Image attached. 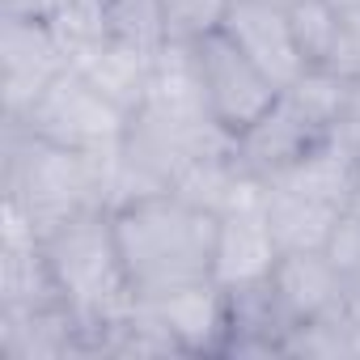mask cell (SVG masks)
Masks as SVG:
<instances>
[{
  "mask_svg": "<svg viewBox=\"0 0 360 360\" xmlns=\"http://www.w3.org/2000/svg\"><path fill=\"white\" fill-rule=\"evenodd\" d=\"M259 5H276V9H292L297 0H259Z\"/></svg>",
  "mask_w": 360,
  "mask_h": 360,
  "instance_id": "18",
  "label": "cell"
},
{
  "mask_svg": "<svg viewBox=\"0 0 360 360\" xmlns=\"http://www.w3.org/2000/svg\"><path fill=\"white\" fill-rule=\"evenodd\" d=\"M106 39L157 60L169 43L161 0H106Z\"/></svg>",
  "mask_w": 360,
  "mask_h": 360,
  "instance_id": "14",
  "label": "cell"
},
{
  "mask_svg": "<svg viewBox=\"0 0 360 360\" xmlns=\"http://www.w3.org/2000/svg\"><path fill=\"white\" fill-rule=\"evenodd\" d=\"M68 68V56L51 39L47 26L5 22V106L9 119H22L30 102L51 85L56 72Z\"/></svg>",
  "mask_w": 360,
  "mask_h": 360,
  "instance_id": "9",
  "label": "cell"
},
{
  "mask_svg": "<svg viewBox=\"0 0 360 360\" xmlns=\"http://www.w3.org/2000/svg\"><path fill=\"white\" fill-rule=\"evenodd\" d=\"M47 30H51V39L60 43V51L72 64L77 56H85L98 43H106V0H68L64 13Z\"/></svg>",
  "mask_w": 360,
  "mask_h": 360,
  "instance_id": "15",
  "label": "cell"
},
{
  "mask_svg": "<svg viewBox=\"0 0 360 360\" xmlns=\"http://www.w3.org/2000/svg\"><path fill=\"white\" fill-rule=\"evenodd\" d=\"M191 56H195V77L204 89L208 119L217 127H225L229 136H242L250 123H259L284 94L225 30L195 39Z\"/></svg>",
  "mask_w": 360,
  "mask_h": 360,
  "instance_id": "4",
  "label": "cell"
},
{
  "mask_svg": "<svg viewBox=\"0 0 360 360\" xmlns=\"http://www.w3.org/2000/svg\"><path fill=\"white\" fill-rule=\"evenodd\" d=\"M68 0H0V18L5 22H34V26H51L64 13Z\"/></svg>",
  "mask_w": 360,
  "mask_h": 360,
  "instance_id": "17",
  "label": "cell"
},
{
  "mask_svg": "<svg viewBox=\"0 0 360 360\" xmlns=\"http://www.w3.org/2000/svg\"><path fill=\"white\" fill-rule=\"evenodd\" d=\"M335 131L322 127L314 115H305L288 94L276 98V106L250 123L242 136H238V157L250 174H259L263 183H271V178H280L284 169H292L297 161H305L322 140H330Z\"/></svg>",
  "mask_w": 360,
  "mask_h": 360,
  "instance_id": "5",
  "label": "cell"
},
{
  "mask_svg": "<svg viewBox=\"0 0 360 360\" xmlns=\"http://www.w3.org/2000/svg\"><path fill=\"white\" fill-rule=\"evenodd\" d=\"M297 47L309 68H335L343 51V18L335 9V0H297L288 9Z\"/></svg>",
  "mask_w": 360,
  "mask_h": 360,
  "instance_id": "13",
  "label": "cell"
},
{
  "mask_svg": "<svg viewBox=\"0 0 360 360\" xmlns=\"http://www.w3.org/2000/svg\"><path fill=\"white\" fill-rule=\"evenodd\" d=\"M267 288L280 305L284 326L297 330L305 322H318V318L343 309L347 276L330 259V250H288V255H280Z\"/></svg>",
  "mask_w": 360,
  "mask_h": 360,
  "instance_id": "6",
  "label": "cell"
},
{
  "mask_svg": "<svg viewBox=\"0 0 360 360\" xmlns=\"http://www.w3.org/2000/svg\"><path fill=\"white\" fill-rule=\"evenodd\" d=\"M106 191H115V153H72L18 127V144L9 153V204L39 238L85 208L110 204Z\"/></svg>",
  "mask_w": 360,
  "mask_h": 360,
  "instance_id": "2",
  "label": "cell"
},
{
  "mask_svg": "<svg viewBox=\"0 0 360 360\" xmlns=\"http://www.w3.org/2000/svg\"><path fill=\"white\" fill-rule=\"evenodd\" d=\"M280 89L297 85L305 77V56L297 47V34H292V22H288V9H276V5H259V0H233V9L221 26Z\"/></svg>",
  "mask_w": 360,
  "mask_h": 360,
  "instance_id": "8",
  "label": "cell"
},
{
  "mask_svg": "<svg viewBox=\"0 0 360 360\" xmlns=\"http://www.w3.org/2000/svg\"><path fill=\"white\" fill-rule=\"evenodd\" d=\"M263 212H267V225L280 242V250H326L339 221L347 217L343 208L335 204H322V200H309V195H297L288 187H276L267 183V195H263Z\"/></svg>",
  "mask_w": 360,
  "mask_h": 360,
  "instance_id": "11",
  "label": "cell"
},
{
  "mask_svg": "<svg viewBox=\"0 0 360 360\" xmlns=\"http://www.w3.org/2000/svg\"><path fill=\"white\" fill-rule=\"evenodd\" d=\"M115 246L136 301L212 284L221 217L178 191H140L110 204Z\"/></svg>",
  "mask_w": 360,
  "mask_h": 360,
  "instance_id": "1",
  "label": "cell"
},
{
  "mask_svg": "<svg viewBox=\"0 0 360 360\" xmlns=\"http://www.w3.org/2000/svg\"><path fill=\"white\" fill-rule=\"evenodd\" d=\"M127 123H131V115L119 110L110 98H102L72 64L51 77V85L30 102V110L22 119H13V127L39 136L47 144L89 153V157L119 153Z\"/></svg>",
  "mask_w": 360,
  "mask_h": 360,
  "instance_id": "3",
  "label": "cell"
},
{
  "mask_svg": "<svg viewBox=\"0 0 360 360\" xmlns=\"http://www.w3.org/2000/svg\"><path fill=\"white\" fill-rule=\"evenodd\" d=\"M140 305H148L169 326L183 352H225L229 343V292L217 280L157 297V301H140Z\"/></svg>",
  "mask_w": 360,
  "mask_h": 360,
  "instance_id": "10",
  "label": "cell"
},
{
  "mask_svg": "<svg viewBox=\"0 0 360 360\" xmlns=\"http://www.w3.org/2000/svg\"><path fill=\"white\" fill-rule=\"evenodd\" d=\"M267 195V191H263ZM263 195L259 200H246L229 212H221V233H217V271L212 280L225 288V292H238V288H255L263 280H271L276 263H280V242L267 225V212H263Z\"/></svg>",
  "mask_w": 360,
  "mask_h": 360,
  "instance_id": "7",
  "label": "cell"
},
{
  "mask_svg": "<svg viewBox=\"0 0 360 360\" xmlns=\"http://www.w3.org/2000/svg\"><path fill=\"white\" fill-rule=\"evenodd\" d=\"M72 68H77L102 98H110V102H115L119 110H127V115H136V110L144 106V98H148L153 60L140 56V51H131V47H119V43H110V39L98 43L94 51L77 56Z\"/></svg>",
  "mask_w": 360,
  "mask_h": 360,
  "instance_id": "12",
  "label": "cell"
},
{
  "mask_svg": "<svg viewBox=\"0 0 360 360\" xmlns=\"http://www.w3.org/2000/svg\"><path fill=\"white\" fill-rule=\"evenodd\" d=\"M169 43H195L225 26L233 0H161Z\"/></svg>",
  "mask_w": 360,
  "mask_h": 360,
  "instance_id": "16",
  "label": "cell"
}]
</instances>
